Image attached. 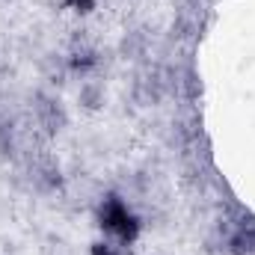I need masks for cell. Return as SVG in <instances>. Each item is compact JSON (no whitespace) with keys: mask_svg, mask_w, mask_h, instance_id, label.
Wrapping results in <instances>:
<instances>
[{"mask_svg":"<svg viewBox=\"0 0 255 255\" xmlns=\"http://www.w3.org/2000/svg\"><path fill=\"white\" fill-rule=\"evenodd\" d=\"M101 226H104L107 232L119 235L125 244H130V241L136 238V232H139L136 217L128 211L125 205H122V199H119V196H110V199L101 205Z\"/></svg>","mask_w":255,"mask_h":255,"instance_id":"1","label":"cell"},{"mask_svg":"<svg viewBox=\"0 0 255 255\" xmlns=\"http://www.w3.org/2000/svg\"><path fill=\"white\" fill-rule=\"evenodd\" d=\"M39 113H42V119H45V125H48V130H60V125H63V113L57 110V104L54 101H39Z\"/></svg>","mask_w":255,"mask_h":255,"instance_id":"2","label":"cell"},{"mask_svg":"<svg viewBox=\"0 0 255 255\" xmlns=\"http://www.w3.org/2000/svg\"><path fill=\"white\" fill-rule=\"evenodd\" d=\"M92 255H119V253H116L110 244H95V247H92Z\"/></svg>","mask_w":255,"mask_h":255,"instance_id":"3","label":"cell"},{"mask_svg":"<svg viewBox=\"0 0 255 255\" xmlns=\"http://www.w3.org/2000/svg\"><path fill=\"white\" fill-rule=\"evenodd\" d=\"M68 3H71V6H74V9H80V12H89V9H92V3H95V0H68Z\"/></svg>","mask_w":255,"mask_h":255,"instance_id":"4","label":"cell"}]
</instances>
